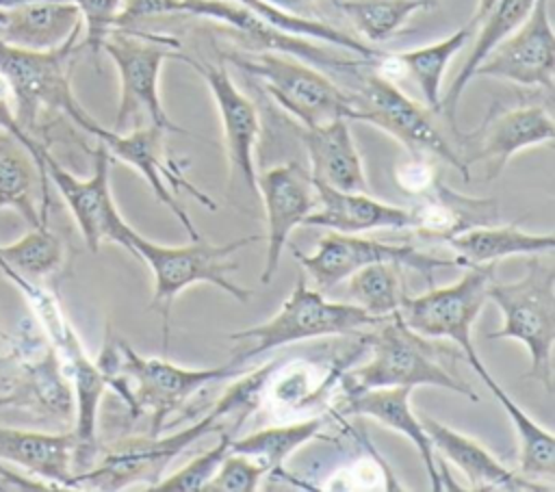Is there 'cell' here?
Returning a JSON list of instances; mask_svg holds the SVG:
<instances>
[{
  "label": "cell",
  "mask_w": 555,
  "mask_h": 492,
  "mask_svg": "<svg viewBox=\"0 0 555 492\" xmlns=\"http://www.w3.org/2000/svg\"><path fill=\"white\" fill-rule=\"evenodd\" d=\"M436 0H343L338 7L369 41L390 39L412 13L434 7Z\"/></svg>",
  "instance_id": "d6a6232c"
},
{
  "label": "cell",
  "mask_w": 555,
  "mask_h": 492,
  "mask_svg": "<svg viewBox=\"0 0 555 492\" xmlns=\"http://www.w3.org/2000/svg\"><path fill=\"white\" fill-rule=\"evenodd\" d=\"M273 364L262 366L254 375L245 377L236 386H232L210 410V414L197 423H193L189 429L165 438L156 442L139 440L128 442L117 449H113L100 464H91L87 470L78 472L74 477L72 488H95V490H117L130 481L143 479L147 475H158V470L176 457L182 449H186L191 442H195L199 436L210 431L221 418L245 414L254 407L258 392L262 390L267 375L271 373Z\"/></svg>",
  "instance_id": "ba28073f"
},
{
  "label": "cell",
  "mask_w": 555,
  "mask_h": 492,
  "mask_svg": "<svg viewBox=\"0 0 555 492\" xmlns=\"http://www.w3.org/2000/svg\"><path fill=\"white\" fill-rule=\"evenodd\" d=\"M9 490H54V488L46 481H33L0 468V492H9Z\"/></svg>",
  "instance_id": "74e56055"
},
{
  "label": "cell",
  "mask_w": 555,
  "mask_h": 492,
  "mask_svg": "<svg viewBox=\"0 0 555 492\" xmlns=\"http://www.w3.org/2000/svg\"><path fill=\"white\" fill-rule=\"evenodd\" d=\"M9 362H13V351L0 355V366H4V364H9Z\"/></svg>",
  "instance_id": "ab89813d"
},
{
  "label": "cell",
  "mask_w": 555,
  "mask_h": 492,
  "mask_svg": "<svg viewBox=\"0 0 555 492\" xmlns=\"http://www.w3.org/2000/svg\"><path fill=\"white\" fill-rule=\"evenodd\" d=\"M410 392L408 386H388V388H369L353 394H347L345 412L360 414L377 420L384 427H390L399 433H403L421 453L427 477L431 488L438 492L442 490V479L436 466V451L431 446V440L421 425V418L410 407Z\"/></svg>",
  "instance_id": "d4e9b609"
},
{
  "label": "cell",
  "mask_w": 555,
  "mask_h": 492,
  "mask_svg": "<svg viewBox=\"0 0 555 492\" xmlns=\"http://www.w3.org/2000/svg\"><path fill=\"white\" fill-rule=\"evenodd\" d=\"M449 247L453 249L460 267L490 264L507 256H535L555 249V236L531 234L518 225H475L451 238Z\"/></svg>",
  "instance_id": "4316f807"
},
{
  "label": "cell",
  "mask_w": 555,
  "mask_h": 492,
  "mask_svg": "<svg viewBox=\"0 0 555 492\" xmlns=\"http://www.w3.org/2000/svg\"><path fill=\"white\" fill-rule=\"evenodd\" d=\"M379 321L356 303L327 301L321 290L306 284L301 275L284 299L280 310L264 323L228 334L230 340L238 342L232 351V364H245L247 360L267 353L271 349L299 342L317 336H353L362 327H375Z\"/></svg>",
  "instance_id": "52a82bcc"
},
{
  "label": "cell",
  "mask_w": 555,
  "mask_h": 492,
  "mask_svg": "<svg viewBox=\"0 0 555 492\" xmlns=\"http://www.w3.org/2000/svg\"><path fill=\"white\" fill-rule=\"evenodd\" d=\"M0 130L4 134H9L13 141H17L20 147H24L28 152V156L33 158V163H35V167L39 171L41 184L48 189V173H46V163H43V156H46L48 147L43 143H39L37 139H33V134L20 126V121L15 117L11 91H9V87H7L2 76H0Z\"/></svg>",
  "instance_id": "8d00e7d4"
},
{
  "label": "cell",
  "mask_w": 555,
  "mask_h": 492,
  "mask_svg": "<svg viewBox=\"0 0 555 492\" xmlns=\"http://www.w3.org/2000/svg\"><path fill=\"white\" fill-rule=\"evenodd\" d=\"M180 61L191 65L208 85L215 106L219 113L221 130H223V145L228 152L230 167L243 180L247 191L258 197L256 189V165H254V147L260 134V119L254 102L238 91L234 80L230 78L223 65L202 63L189 54H180Z\"/></svg>",
  "instance_id": "e0dca14e"
},
{
  "label": "cell",
  "mask_w": 555,
  "mask_h": 492,
  "mask_svg": "<svg viewBox=\"0 0 555 492\" xmlns=\"http://www.w3.org/2000/svg\"><path fill=\"white\" fill-rule=\"evenodd\" d=\"M553 137L555 124L544 106H514L494 117H488L475 132H470L468 141L473 143V150L460 154V158L466 167L473 163H483L488 169L486 178L494 180L516 152L551 143Z\"/></svg>",
  "instance_id": "d6986e66"
},
{
  "label": "cell",
  "mask_w": 555,
  "mask_h": 492,
  "mask_svg": "<svg viewBox=\"0 0 555 492\" xmlns=\"http://www.w3.org/2000/svg\"><path fill=\"white\" fill-rule=\"evenodd\" d=\"M95 364L102 371L106 386H113L134 412H145L150 416V431L154 436L160 431L167 416L202 386L245 373L243 364L232 362L191 371L167 360L141 358L124 340H108Z\"/></svg>",
  "instance_id": "6da1fadb"
},
{
  "label": "cell",
  "mask_w": 555,
  "mask_h": 492,
  "mask_svg": "<svg viewBox=\"0 0 555 492\" xmlns=\"http://www.w3.org/2000/svg\"><path fill=\"white\" fill-rule=\"evenodd\" d=\"M267 472L260 459L230 451L215 475L204 483L202 492H254L260 477Z\"/></svg>",
  "instance_id": "e575fe53"
},
{
  "label": "cell",
  "mask_w": 555,
  "mask_h": 492,
  "mask_svg": "<svg viewBox=\"0 0 555 492\" xmlns=\"http://www.w3.org/2000/svg\"><path fill=\"white\" fill-rule=\"evenodd\" d=\"M232 433H234V429L225 431L212 449L193 457L186 466H182L173 475H169L160 481H154L147 490L150 492H197V490H202L204 483L215 475V470L219 468L223 457L230 453Z\"/></svg>",
  "instance_id": "836d02e7"
},
{
  "label": "cell",
  "mask_w": 555,
  "mask_h": 492,
  "mask_svg": "<svg viewBox=\"0 0 555 492\" xmlns=\"http://www.w3.org/2000/svg\"><path fill=\"white\" fill-rule=\"evenodd\" d=\"M80 30V13L69 0H35L0 9V41L13 48L52 50Z\"/></svg>",
  "instance_id": "603a6c76"
},
{
  "label": "cell",
  "mask_w": 555,
  "mask_h": 492,
  "mask_svg": "<svg viewBox=\"0 0 555 492\" xmlns=\"http://www.w3.org/2000/svg\"><path fill=\"white\" fill-rule=\"evenodd\" d=\"M76 451L74 431L48 433L0 425V459L37 475L54 490L72 488Z\"/></svg>",
  "instance_id": "7402d4cb"
},
{
  "label": "cell",
  "mask_w": 555,
  "mask_h": 492,
  "mask_svg": "<svg viewBox=\"0 0 555 492\" xmlns=\"http://www.w3.org/2000/svg\"><path fill=\"white\" fill-rule=\"evenodd\" d=\"M258 238H260L258 234H249V236L228 241L223 245H215L197 238L182 247H167V245L152 243L139 232H134L130 241V254L141 258L152 271L154 293H152L150 310H158L163 316L165 349H167L169 314H171L173 299L186 286L206 282V284H215L236 301H247L251 297V290L241 288L236 282H232L230 273L238 271V262L232 260V256L241 247Z\"/></svg>",
  "instance_id": "277c9868"
},
{
  "label": "cell",
  "mask_w": 555,
  "mask_h": 492,
  "mask_svg": "<svg viewBox=\"0 0 555 492\" xmlns=\"http://www.w3.org/2000/svg\"><path fill=\"white\" fill-rule=\"evenodd\" d=\"M349 297L377 319H386L399 312L405 297L401 264L397 262H371L347 277Z\"/></svg>",
  "instance_id": "4dcf8cb0"
},
{
  "label": "cell",
  "mask_w": 555,
  "mask_h": 492,
  "mask_svg": "<svg viewBox=\"0 0 555 492\" xmlns=\"http://www.w3.org/2000/svg\"><path fill=\"white\" fill-rule=\"evenodd\" d=\"M470 35H473L470 26L466 24L436 43L421 46L395 56H382L379 67H397L399 72L412 76V80L421 89L425 106L431 113H440V100H442L440 91H442V78H444L447 65L464 48Z\"/></svg>",
  "instance_id": "83f0119b"
},
{
  "label": "cell",
  "mask_w": 555,
  "mask_h": 492,
  "mask_svg": "<svg viewBox=\"0 0 555 492\" xmlns=\"http://www.w3.org/2000/svg\"><path fill=\"white\" fill-rule=\"evenodd\" d=\"M48 189L41 184L39 171L30 156L22 152L0 154V210L15 208L30 228L48 223L41 215H48Z\"/></svg>",
  "instance_id": "f546056e"
},
{
  "label": "cell",
  "mask_w": 555,
  "mask_h": 492,
  "mask_svg": "<svg viewBox=\"0 0 555 492\" xmlns=\"http://www.w3.org/2000/svg\"><path fill=\"white\" fill-rule=\"evenodd\" d=\"M119 74V106L111 130L128 132L141 126H158L165 132H186L173 124L160 102L158 76L167 59L180 61V41L165 35H147L137 28H113L102 41Z\"/></svg>",
  "instance_id": "5b68a950"
},
{
  "label": "cell",
  "mask_w": 555,
  "mask_h": 492,
  "mask_svg": "<svg viewBox=\"0 0 555 492\" xmlns=\"http://www.w3.org/2000/svg\"><path fill=\"white\" fill-rule=\"evenodd\" d=\"M48 182L56 186L65 199L87 247L98 251L104 241L117 243L130 251V241L137 230H132L119 215L111 195V154L102 143L93 152V173L87 180L76 178L59 160L46 152L43 156Z\"/></svg>",
  "instance_id": "7c38bea8"
},
{
  "label": "cell",
  "mask_w": 555,
  "mask_h": 492,
  "mask_svg": "<svg viewBox=\"0 0 555 492\" xmlns=\"http://www.w3.org/2000/svg\"><path fill=\"white\" fill-rule=\"evenodd\" d=\"M293 254L299 258L304 271L312 277L317 290L336 286L353 271L371 262H397L401 267H410L418 271L427 282H431L434 269L460 267L457 258H436L418 251L412 245H390L343 232L325 234L312 254H301L297 249H293Z\"/></svg>",
  "instance_id": "4fadbf2b"
},
{
  "label": "cell",
  "mask_w": 555,
  "mask_h": 492,
  "mask_svg": "<svg viewBox=\"0 0 555 492\" xmlns=\"http://www.w3.org/2000/svg\"><path fill=\"white\" fill-rule=\"evenodd\" d=\"M375 327L369 336L371 360L343 377L347 394L388 386H436L477 401L473 386L440 364V353L447 349L434 347L425 336L410 329L399 312L386 316Z\"/></svg>",
  "instance_id": "8992f818"
},
{
  "label": "cell",
  "mask_w": 555,
  "mask_h": 492,
  "mask_svg": "<svg viewBox=\"0 0 555 492\" xmlns=\"http://www.w3.org/2000/svg\"><path fill=\"white\" fill-rule=\"evenodd\" d=\"M421 425L425 427L434 451L440 453L451 464H455V468L464 472L473 490H488V492L490 490H505V492L553 490V485H540L527 477L512 472L477 440L442 425L431 416H421Z\"/></svg>",
  "instance_id": "ffe728a7"
},
{
  "label": "cell",
  "mask_w": 555,
  "mask_h": 492,
  "mask_svg": "<svg viewBox=\"0 0 555 492\" xmlns=\"http://www.w3.org/2000/svg\"><path fill=\"white\" fill-rule=\"evenodd\" d=\"M69 2L76 4L82 20V28H85V39L82 43H78V50L87 48L93 56H98L102 41L115 28V20L119 15L124 0H69Z\"/></svg>",
  "instance_id": "d590c367"
},
{
  "label": "cell",
  "mask_w": 555,
  "mask_h": 492,
  "mask_svg": "<svg viewBox=\"0 0 555 492\" xmlns=\"http://www.w3.org/2000/svg\"><path fill=\"white\" fill-rule=\"evenodd\" d=\"M24 2H35V0H0V9H9V7H17Z\"/></svg>",
  "instance_id": "f35d334b"
},
{
  "label": "cell",
  "mask_w": 555,
  "mask_h": 492,
  "mask_svg": "<svg viewBox=\"0 0 555 492\" xmlns=\"http://www.w3.org/2000/svg\"><path fill=\"white\" fill-rule=\"evenodd\" d=\"M256 189L258 195H262L267 212V256L260 280L262 284H269L278 271L291 232L301 225L306 215L314 208L317 193L310 171L297 163L278 165L256 173Z\"/></svg>",
  "instance_id": "ac0fdd59"
},
{
  "label": "cell",
  "mask_w": 555,
  "mask_h": 492,
  "mask_svg": "<svg viewBox=\"0 0 555 492\" xmlns=\"http://www.w3.org/2000/svg\"><path fill=\"white\" fill-rule=\"evenodd\" d=\"M494 262L475 264L451 286L429 288L425 295H405L399 308L410 329L425 338H447L462 349L473 371L486 379L490 373L481 364L473 345V323L488 301V286L494 280Z\"/></svg>",
  "instance_id": "30bf717a"
},
{
  "label": "cell",
  "mask_w": 555,
  "mask_h": 492,
  "mask_svg": "<svg viewBox=\"0 0 555 492\" xmlns=\"http://www.w3.org/2000/svg\"><path fill=\"white\" fill-rule=\"evenodd\" d=\"M301 141L310 158L312 182L327 184L336 191L366 193V176L349 130V119L304 128Z\"/></svg>",
  "instance_id": "cb8c5ba5"
},
{
  "label": "cell",
  "mask_w": 555,
  "mask_h": 492,
  "mask_svg": "<svg viewBox=\"0 0 555 492\" xmlns=\"http://www.w3.org/2000/svg\"><path fill=\"white\" fill-rule=\"evenodd\" d=\"M553 251L529 256L527 273L516 282H494L488 286L503 312V325L490 334L492 340L512 338L527 347V377L553 390V342H555V262Z\"/></svg>",
  "instance_id": "7a4b0ae2"
},
{
  "label": "cell",
  "mask_w": 555,
  "mask_h": 492,
  "mask_svg": "<svg viewBox=\"0 0 555 492\" xmlns=\"http://www.w3.org/2000/svg\"><path fill=\"white\" fill-rule=\"evenodd\" d=\"M317 204L306 215L301 225L330 228L332 232L356 234L366 230H403L412 228L408 208L377 202L364 191H336L327 184L314 182Z\"/></svg>",
  "instance_id": "44dd1931"
},
{
  "label": "cell",
  "mask_w": 555,
  "mask_h": 492,
  "mask_svg": "<svg viewBox=\"0 0 555 492\" xmlns=\"http://www.w3.org/2000/svg\"><path fill=\"white\" fill-rule=\"evenodd\" d=\"M353 106L360 121H369L395 137L414 158L436 156L457 169L464 180H470L468 167L431 124L429 115L384 74H369L364 78L360 93L353 95Z\"/></svg>",
  "instance_id": "8fae6325"
},
{
  "label": "cell",
  "mask_w": 555,
  "mask_h": 492,
  "mask_svg": "<svg viewBox=\"0 0 555 492\" xmlns=\"http://www.w3.org/2000/svg\"><path fill=\"white\" fill-rule=\"evenodd\" d=\"M4 338L13 342V362L20 364V373L11 388L0 397V407L11 405L69 418L74 392L46 334H39L37 327H22L17 336Z\"/></svg>",
  "instance_id": "9a60e30c"
},
{
  "label": "cell",
  "mask_w": 555,
  "mask_h": 492,
  "mask_svg": "<svg viewBox=\"0 0 555 492\" xmlns=\"http://www.w3.org/2000/svg\"><path fill=\"white\" fill-rule=\"evenodd\" d=\"M321 425H323V418H310V420L284 425V427H264L241 440H232L230 451L251 455L260 459L269 472L282 475L284 459L308 440L319 438Z\"/></svg>",
  "instance_id": "1f68e13d"
},
{
  "label": "cell",
  "mask_w": 555,
  "mask_h": 492,
  "mask_svg": "<svg viewBox=\"0 0 555 492\" xmlns=\"http://www.w3.org/2000/svg\"><path fill=\"white\" fill-rule=\"evenodd\" d=\"M475 76L507 80L520 87L553 91L555 35L548 20V0H535L516 26L475 69Z\"/></svg>",
  "instance_id": "2e32d148"
},
{
  "label": "cell",
  "mask_w": 555,
  "mask_h": 492,
  "mask_svg": "<svg viewBox=\"0 0 555 492\" xmlns=\"http://www.w3.org/2000/svg\"><path fill=\"white\" fill-rule=\"evenodd\" d=\"M236 67L258 78L264 91L288 111L304 128L330 124L334 119H358L353 95L338 89L319 69L282 52L260 50L251 54H230Z\"/></svg>",
  "instance_id": "9c48e42d"
},
{
  "label": "cell",
  "mask_w": 555,
  "mask_h": 492,
  "mask_svg": "<svg viewBox=\"0 0 555 492\" xmlns=\"http://www.w3.org/2000/svg\"><path fill=\"white\" fill-rule=\"evenodd\" d=\"M95 139H98V143H102L106 147L111 158L124 160L126 165L134 167L145 178V182L154 191L156 199L180 219V223L186 230V234L191 236V241L199 238V232L193 225L191 217L184 212L182 206H178L176 197L171 195V191L165 186L163 180H169L176 191H189L197 202H202L210 210H215L217 204L212 197L202 193L193 182H189L184 176V169L167 156L163 128L141 126V128H132L128 132H115V130L102 126L100 132L95 134Z\"/></svg>",
  "instance_id": "5bb4252c"
},
{
  "label": "cell",
  "mask_w": 555,
  "mask_h": 492,
  "mask_svg": "<svg viewBox=\"0 0 555 492\" xmlns=\"http://www.w3.org/2000/svg\"><path fill=\"white\" fill-rule=\"evenodd\" d=\"M78 37L52 50H22L0 41V76L4 78L20 126L33 130L41 111L67 115L76 126L95 137L100 124L80 106L72 91V59Z\"/></svg>",
  "instance_id": "3957f363"
},
{
  "label": "cell",
  "mask_w": 555,
  "mask_h": 492,
  "mask_svg": "<svg viewBox=\"0 0 555 492\" xmlns=\"http://www.w3.org/2000/svg\"><path fill=\"white\" fill-rule=\"evenodd\" d=\"M483 384L490 388V392L496 397V401L503 405L505 414L509 416L516 438H518V459H520V472L531 479H542L544 483H553L555 479V440L548 429L540 427L531 416L520 410L512 397L494 381L492 375L483 379Z\"/></svg>",
  "instance_id": "f1b7e54d"
},
{
  "label": "cell",
  "mask_w": 555,
  "mask_h": 492,
  "mask_svg": "<svg viewBox=\"0 0 555 492\" xmlns=\"http://www.w3.org/2000/svg\"><path fill=\"white\" fill-rule=\"evenodd\" d=\"M421 206L410 210L412 228L429 238H451L475 225H490L496 219L494 199H475L451 193L440 182H431Z\"/></svg>",
  "instance_id": "484cf974"
}]
</instances>
